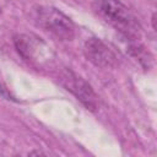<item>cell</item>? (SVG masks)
Returning a JSON list of instances; mask_svg holds the SVG:
<instances>
[{
    "instance_id": "7a4b0ae2",
    "label": "cell",
    "mask_w": 157,
    "mask_h": 157,
    "mask_svg": "<svg viewBox=\"0 0 157 157\" xmlns=\"http://www.w3.org/2000/svg\"><path fill=\"white\" fill-rule=\"evenodd\" d=\"M33 17L39 27L52 33L60 40H72L75 37L74 22L60 10L52 6H38L33 11Z\"/></svg>"
},
{
    "instance_id": "5b68a950",
    "label": "cell",
    "mask_w": 157,
    "mask_h": 157,
    "mask_svg": "<svg viewBox=\"0 0 157 157\" xmlns=\"http://www.w3.org/2000/svg\"><path fill=\"white\" fill-rule=\"evenodd\" d=\"M83 54L86 59L97 67H114L117 65V55L99 38L92 37L85 42Z\"/></svg>"
},
{
    "instance_id": "3957f363",
    "label": "cell",
    "mask_w": 157,
    "mask_h": 157,
    "mask_svg": "<svg viewBox=\"0 0 157 157\" xmlns=\"http://www.w3.org/2000/svg\"><path fill=\"white\" fill-rule=\"evenodd\" d=\"M60 81L61 85L67 91H70L87 109L92 112L97 109L98 97L85 78H82L70 69H64L60 75Z\"/></svg>"
},
{
    "instance_id": "277c9868",
    "label": "cell",
    "mask_w": 157,
    "mask_h": 157,
    "mask_svg": "<svg viewBox=\"0 0 157 157\" xmlns=\"http://www.w3.org/2000/svg\"><path fill=\"white\" fill-rule=\"evenodd\" d=\"M13 44L18 54L29 61H43L44 56L50 53V48L42 40V38L34 34L21 33L13 37Z\"/></svg>"
},
{
    "instance_id": "6da1fadb",
    "label": "cell",
    "mask_w": 157,
    "mask_h": 157,
    "mask_svg": "<svg viewBox=\"0 0 157 157\" xmlns=\"http://www.w3.org/2000/svg\"><path fill=\"white\" fill-rule=\"evenodd\" d=\"M96 5L102 17L119 31L128 42L140 39L141 26L120 0H96Z\"/></svg>"
},
{
    "instance_id": "8992f818",
    "label": "cell",
    "mask_w": 157,
    "mask_h": 157,
    "mask_svg": "<svg viewBox=\"0 0 157 157\" xmlns=\"http://www.w3.org/2000/svg\"><path fill=\"white\" fill-rule=\"evenodd\" d=\"M0 94H1V96H4V97H5V98H7V99H12V101H13L12 96L9 93V91L6 90V87H5L4 85H1V83H0Z\"/></svg>"
}]
</instances>
